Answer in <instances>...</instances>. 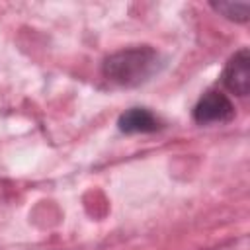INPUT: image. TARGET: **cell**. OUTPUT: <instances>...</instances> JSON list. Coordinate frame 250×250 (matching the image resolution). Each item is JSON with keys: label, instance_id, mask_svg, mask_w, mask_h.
<instances>
[{"label": "cell", "instance_id": "1", "mask_svg": "<svg viewBox=\"0 0 250 250\" xmlns=\"http://www.w3.org/2000/svg\"><path fill=\"white\" fill-rule=\"evenodd\" d=\"M160 66V55L148 45L121 49L104 61V76L121 88H135L145 84Z\"/></svg>", "mask_w": 250, "mask_h": 250}, {"label": "cell", "instance_id": "2", "mask_svg": "<svg viewBox=\"0 0 250 250\" xmlns=\"http://www.w3.org/2000/svg\"><path fill=\"white\" fill-rule=\"evenodd\" d=\"M234 117V105L227 94L221 90L205 92L193 107V121L199 125H213V123H227Z\"/></svg>", "mask_w": 250, "mask_h": 250}, {"label": "cell", "instance_id": "3", "mask_svg": "<svg viewBox=\"0 0 250 250\" xmlns=\"http://www.w3.org/2000/svg\"><path fill=\"white\" fill-rule=\"evenodd\" d=\"M223 84L227 90H230L236 96H248L250 92V51L244 47L236 51L225 70H223Z\"/></svg>", "mask_w": 250, "mask_h": 250}, {"label": "cell", "instance_id": "4", "mask_svg": "<svg viewBox=\"0 0 250 250\" xmlns=\"http://www.w3.org/2000/svg\"><path fill=\"white\" fill-rule=\"evenodd\" d=\"M117 127L121 133H154L160 129V119L146 107H131L119 115Z\"/></svg>", "mask_w": 250, "mask_h": 250}, {"label": "cell", "instance_id": "5", "mask_svg": "<svg viewBox=\"0 0 250 250\" xmlns=\"http://www.w3.org/2000/svg\"><path fill=\"white\" fill-rule=\"evenodd\" d=\"M213 10H217L219 14H223L225 18L232 20V21H248L250 18V2L240 0V2H232V0H225V2H211Z\"/></svg>", "mask_w": 250, "mask_h": 250}]
</instances>
